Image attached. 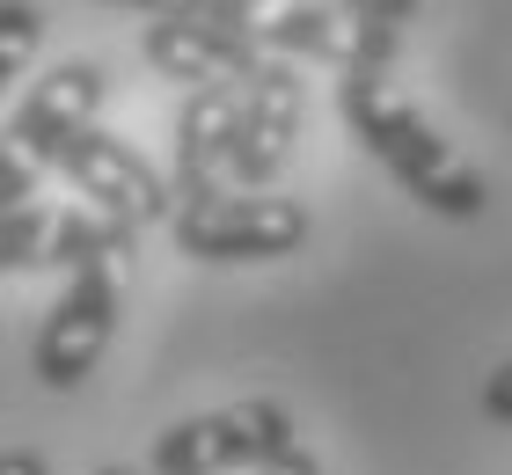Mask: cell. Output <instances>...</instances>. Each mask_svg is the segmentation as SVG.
<instances>
[{"instance_id": "obj_10", "label": "cell", "mask_w": 512, "mask_h": 475, "mask_svg": "<svg viewBox=\"0 0 512 475\" xmlns=\"http://www.w3.org/2000/svg\"><path fill=\"white\" fill-rule=\"evenodd\" d=\"M139 52L161 81H183V88H242L264 52H256V37H220V30H191V22H147V37H139Z\"/></svg>"}, {"instance_id": "obj_11", "label": "cell", "mask_w": 512, "mask_h": 475, "mask_svg": "<svg viewBox=\"0 0 512 475\" xmlns=\"http://www.w3.org/2000/svg\"><path fill=\"white\" fill-rule=\"evenodd\" d=\"M52 220H59V212H44V205H15V212H0V271H44Z\"/></svg>"}, {"instance_id": "obj_15", "label": "cell", "mask_w": 512, "mask_h": 475, "mask_svg": "<svg viewBox=\"0 0 512 475\" xmlns=\"http://www.w3.org/2000/svg\"><path fill=\"white\" fill-rule=\"evenodd\" d=\"M476 402H483V417H491V424H505V432H512V359H505L491 380H483Z\"/></svg>"}, {"instance_id": "obj_18", "label": "cell", "mask_w": 512, "mask_h": 475, "mask_svg": "<svg viewBox=\"0 0 512 475\" xmlns=\"http://www.w3.org/2000/svg\"><path fill=\"white\" fill-rule=\"evenodd\" d=\"M110 8H147V15H161L169 0H110Z\"/></svg>"}, {"instance_id": "obj_16", "label": "cell", "mask_w": 512, "mask_h": 475, "mask_svg": "<svg viewBox=\"0 0 512 475\" xmlns=\"http://www.w3.org/2000/svg\"><path fill=\"white\" fill-rule=\"evenodd\" d=\"M256 475H322V461H315V454H308V446H300V439H293V446H286V454H278V461H264V468H256Z\"/></svg>"}, {"instance_id": "obj_14", "label": "cell", "mask_w": 512, "mask_h": 475, "mask_svg": "<svg viewBox=\"0 0 512 475\" xmlns=\"http://www.w3.org/2000/svg\"><path fill=\"white\" fill-rule=\"evenodd\" d=\"M330 8H344L352 22H374V30H395V37H403L425 0H330Z\"/></svg>"}, {"instance_id": "obj_13", "label": "cell", "mask_w": 512, "mask_h": 475, "mask_svg": "<svg viewBox=\"0 0 512 475\" xmlns=\"http://www.w3.org/2000/svg\"><path fill=\"white\" fill-rule=\"evenodd\" d=\"M37 44H44V15L30 0H0V95H8V81H22Z\"/></svg>"}, {"instance_id": "obj_3", "label": "cell", "mask_w": 512, "mask_h": 475, "mask_svg": "<svg viewBox=\"0 0 512 475\" xmlns=\"http://www.w3.org/2000/svg\"><path fill=\"white\" fill-rule=\"evenodd\" d=\"M300 439V424L286 402L271 395H249V402H227V410H198L154 432V454L147 475H256L264 461H278L286 446Z\"/></svg>"}, {"instance_id": "obj_5", "label": "cell", "mask_w": 512, "mask_h": 475, "mask_svg": "<svg viewBox=\"0 0 512 475\" xmlns=\"http://www.w3.org/2000/svg\"><path fill=\"white\" fill-rule=\"evenodd\" d=\"M59 176L88 198V212L96 220H110L118 234H147V227H169V212H176V190L169 176L154 169L139 147H125L118 132H74L66 139V154H59Z\"/></svg>"}, {"instance_id": "obj_1", "label": "cell", "mask_w": 512, "mask_h": 475, "mask_svg": "<svg viewBox=\"0 0 512 475\" xmlns=\"http://www.w3.org/2000/svg\"><path fill=\"white\" fill-rule=\"evenodd\" d=\"M337 117L425 212H439V220H483L491 183L439 139V125L388 74H337Z\"/></svg>"}, {"instance_id": "obj_7", "label": "cell", "mask_w": 512, "mask_h": 475, "mask_svg": "<svg viewBox=\"0 0 512 475\" xmlns=\"http://www.w3.org/2000/svg\"><path fill=\"white\" fill-rule=\"evenodd\" d=\"M256 52L264 59H315V66H337V74H388L403 37L395 30H374V22H352L330 0H271L264 30H256Z\"/></svg>"}, {"instance_id": "obj_9", "label": "cell", "mask_w": 512, "mask_h": 475, "mask_svg": "<svg viewBox=\"0 0 512 475\" xmlns=\"http://www.w3.org/2000/svg\"><path fill=\"white\" fill-rule=\"evenodd\" d=\"M235 117L242 88H198L176 110V205L235 190Z\"/></svg>"}, {"instance_id": "obj_17", "label": "cell", "mask_w": 512, "mask_h": 475, "mask_svg": "<svg viewBox=\"0 0 512 475\" xmlns=\"http://www.w3.org/2000/svg\"><path fill=\"white\" fill-rule=\"evenodd\" d=\"M0 475H52V461H44L37 446H8V454H0Z\"/></svg>"}, {"instance_id": "obj_12", "label": "cell", "mask_w": 512, "mask_h": 475, "mask_svg": "<svg viewBox=\"0 0 512 475\" xmlns=\"http://www.w3.org/2000/svg\"><path fill=\"white\" fill-rule=\"evenodd\" d=\"M271 15V0H169L161 22H191V30H220V37H256Z\"/></svg>"}, {"instance_id": "obj_4", "label": "cell", "mask_w": 512, "mask_h": 475, "mask_svg": "<svg viewBox=\"0 0 512 475\" xmlns=\"http://www.w3.org/2000/svg\"><path fill=\"white\" fill-rule=\"evenodd\" d=\"M169 234L198 264H278L315 234L300 198H271V190H220V198L176 205Z\"/></svg>"}, {"instance_id": "obj_6", "label": "cell", "mask_w": 512, "mask_h": 475, "mask_svg": "<svg viewBox=\"0 0 512 475\" xmlns=\"http://www.w3.org/2000/svg\"><path fill=\"white\" fill-rule=\"evenodd\" d=\"M118 271L125 264H88L66 278V293L44 307L37 329V380L52 395H74L88 373L103 366L110 337H118Z\"/></svg>"}, {"instance_id": "obj_8", "label": "cell", "mask_w": 512, "mask_h": 475, "mask_svg": "<svg viewBox=\"0 0 512 475\" xmlns=\"http://www.w3.org/2000/svg\"><path fill=\"white\" fill-rule=\"evenodd\" d=\"M300 139V74L286 59H264L242 81V117H235V183L271 190V176L293 161Z\"/></svg>"}, {"instance_id": "obj_2", "label": "cell", "mask_w": 512, "mask_h": 475, "mask_svg": "<svg viewBox=\"0 0 512 475\" xmlns=\"http://www.w3.org/2000/svg\"><path fill=\"white\" fill-rule=\"evenodd\" d=\"M103 88H110V81H103L96 59H59L52 74H44V81L15 103V117L0 125V212H15V205L37 198L44 169H59L66 139L96 125Z\"/></svg>"}]
</instances>
